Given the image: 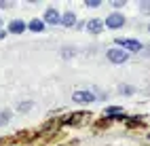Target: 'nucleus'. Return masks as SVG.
Here are the masks:
<instances>
[{"mask_svg": "<svg viewBox=\"0 0 150 146\" xmlns=\"http://www.w3.org/2000/svg\"><path fill=\"white\" fill-rule=\"evenodd\" d=\"M4 36H6V34H4V30H0V40H2Z\"/></svg>", "mask_w": 150, "mask_h": 146, "instance_id": "dca6fc26", "label": "nucleus"}, {"mask_svg": "<svg viewBox=\"0 0 150 146\" xmlns=\"http://www.w3.org/2000/svg\"><path fill=\"white\" fill-rule=\"evenodd\" d=\"M72 100L78 102V104H89V102H95V95L91 91H76L72 95Z\"/></svg>", "mask_w": 150, "mask_h": 146, "instance_id": "20e7f679", "label": "nucleus"}, {"mask_svg": "<svg viewBox=\"0 0 150 146\" xmlns=\"http://www.w3.org/2000/svg\"><path fill=\"white\" fill-rule=\"evenodd\" d=\"M30 108H32V102H23V104H19V106H17V110H19V112H28Z\"/></svg>", "mask_w": 150, "mask_h": 146, "instance_id": "9b49d317", "label": "nucleus"}, {"mask_svg": "<svg viewBox=\"0 0 150 146\" xmlns=\"http://www.w3.org/2000/svg\"><path fill=\"white\" fill-rule=\"evenodd\" d=\"M146 55H150V47H148V51H146Z\"/></svg>", "mask_w": 150, "mask_h": 146, "instance_id": "f3484780", "label": "nucleus"}, {"mask_svg": "<svg viewBox=\"0 0 150 146\" xmlns=\"http://www.w3.org/2000/svg\"><path fill=\"white\" fill-rule=\"evenodd\" d=\"M11 121V110H0V127Z\"/></svg>", "mask_w": 150, "mask_h": 146, "instance_id": "9d476101", "label": "nucleus"}, {"mask_svg": "<svg viewBox=\"0 0 150 146\" xmlns=\"http://www.w3.org/2000/svg\"><path fill=\"white\" fill-rule=\"evenodd\" d=\"M148 30H150V26H148Z\"/></svg>", "mask_w": 150, "mask_h": 146, "instance_id": "6ab92c4d", "label": "nucleus"}, {"mask_svg": "<svg viewBox=\"0 0 150 146\" xmlns=\"http://www.w3.org/2000/svg\"><path fill=\"white\" fill-rule=\"evenodd\" d=\"M45 21L47 23H51V26H57V23H62V15L57 13V9H47V13H45Z\"/></svg>", "mask_w": 150, "mask_h": 146, "instance_id": "39448f33", "label": "nucleus"}, {"mask_svg": "<svg viewBox=\"0 0 150 146\" xmlns=\"http://www.w3.org/2000/svg\"><path fill=\"white\" fill-rule=\"evenodd\" d=\"M106 26L112 28V30H118V28L125 26V17H123L121 13H112V15L106 17Z\"/></svg>", "mask_w": 150, "mask_h": 146, "instance_id": "7ed1b4c3", "label": "nucleus"}, {"mask_svg": "<svg viewBox=\"0 0 150 146\" xmlns=\"http://www.w3.org/2000/svg\"><path fill=\"white\" fill-rule=\"evenodd\" d=\"M28 28H30L32 32H42V30H45V23L40 21V19H32V21L28 23Z\"/></svg>", "mask_w": 150, "mask_h": 146, "instance_id": "1a4fd4ad", "label": "nucleus"}, {"mask_svg": "<svg viewBox=\"0 0 150 146\" xmlns=\"http://www.w3.org/2000/svg\"><path fill=\"white\" fill-rule=\"evenodd\" d=\"M108 60L112 62V64H123V62H127L129 60V51H123V49H118V47H114V49H108Z\"/></svg>", "mask_w": 150, "mask_h": 146, "instance_id": "f257e3e1", "label": "nucleus"}, {"mask_svg": "<svg viewBox=\"0 0 150 146\" xmlns=\"http://www.w3.org/2000/svg\"><path fill=\"white\" fill-rule=\"evenodd\" d=\"M139 9H142L144 13H150V2H148V0H144V2H139Z\"/></svg>", "mask_w": 150, "mask_h": 146, "instance_id": "f8f14e48", "label": "nucleus"}, {"mask_svg": "<svg viewBox=\"0 0 150 146\" xmlns=\"http://www.w3.org/2000/svg\"><path fill=\"white\" fill-rule=\"evenodd\" d=\"M0 6H2V9H8V6H13L11 2H0Z\"/></svg>", "mask_w": 150, "mask_h": 146, "instance_id": "2eb2a0df", "label": "nucleus"}, {"mask_svg": "<svg viewBox=\"0 0 150 146\" xmlns=\"http://www.w3.org/2000/svg\"><path fill=\"white\" fill-rule=\"evenodd\" d=\"M125 0H112V6H123Z\"/></svg>", "mask_w": 150, "mask_h": 146, "instance_id": "4468645a", "label": "nucleus"}, {"mask_svg": "<svg viewBox=\"0 0 150 146\" xmlns=\"http://www.w3.org/2000/svg\"><path fill=\"white\" fill-rule=\"evenodd\" d=\"M0 26H2V19H0Z\"/></svg>", "mask_w": 150, "mask_h": 146, "instance_id": "a211bd4d", "label": "nucleus"}, {"mask_svg": "<svg viewBox=\"0 0 150 146\" xmlns=\"http://www.w3.org/2000/svg\"><path fill=\"white\" fill-rule=\"evenodd\" d=\"M74 23H76V15H74L72 11H68V13L62 15V26L70 28V26H74Z\"/></svg>", "mask_w": 150, "mask_h": 146, "instance_id": "6e6552de", "label": "nucleus"}, {"mask_svg": "<svg viewBox=\"0 0 150 146\" xmlns=\"http://www.w3.org/2000/svg\"><path fill=\"white\" fill-rule=\"evenodd\" d=\"M116 45L127 49V51H142V43L139 40H133V38H116Z\"/></svg>", "mask_w": 150, "mask_h": 146, "instance_id": "f03ea898", "label": "nucleus"}, {"mask_svg": "<svg viewBox=\"0 0 150 146\" xmlns=\"http://www.w3.org/2000/svg\"><path fill=\"white\" fill-rule=\"evenodd\" d=\"M87 6H91V9H95V6H99V2H97V0H87Z\"/></svg>", "mask_w": 150, "mask_h": 146, "instance_id": "ddd939ff", "label": "nucleus"}, {"mask_svg": "<svg viewBox=\"0 0 150 146\" xmlns=\"http://www.w3.org/2000/svg\"><path fill=\"white\" fill-rule=\"evenodd\" d=\"M23 30H25V23L21 19H13V21L8 23V32L11 34H23Z\"/></svg>", "mask_w": 150, "mask_h": 146, "instance_id": "423d86ee", "label": "nucleus"}, {"mask_svg": "<svg viewBox=\"0 0 150 146\" xmlns=\"http://www.w3.org/2000/svg\"><path fill=\"white\" fill-rule=\"evenodd\" d=\"M87 30L91 32V34H99L104 30V21H99V19H91V21L87 23Z\"/></svg>", "mask_w": 150, "mask_h": 146, "instance_id": "0eeeda50", "label": "nucleus"}]
</instances>
